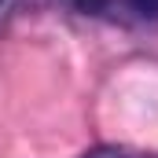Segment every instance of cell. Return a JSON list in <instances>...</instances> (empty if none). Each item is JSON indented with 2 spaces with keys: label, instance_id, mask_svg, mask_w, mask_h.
Masks as SVG:
<instances>
[{
  "label": "cell",
  "instance_id": "obj_1",
  "mask_svg": "<svg viewBox=\"0 0 158 158\" xmlns=\"http://www.w3.org/2000/svg\"><path fill=\"white\" fill-rule=\"evenodd\" d=\"M140 4H143V7H158V0H140Z\"/></svg>",
  "mask_w": 158,
  "mask_h": 158
}]
</instances>
